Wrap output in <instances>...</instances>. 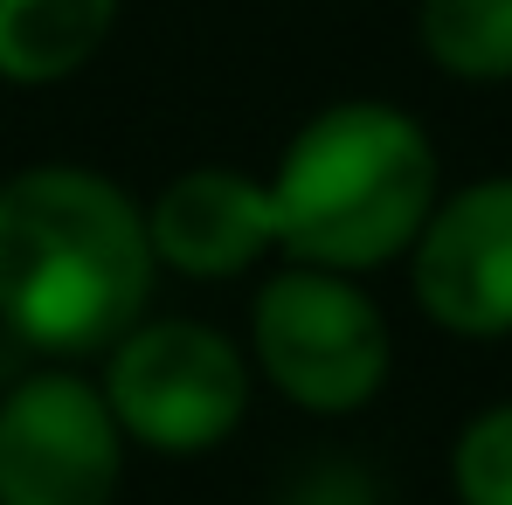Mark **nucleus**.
<instances>
[{"instance_id":"5","label":"nucleus","mask_w":512,"mask_h":505,"mask_svg":"<svg viewBox=\"0 0 512 505\" xmlns=\"http://www.w3.org/2000/svg\"><path fill=\"white\" fill-rule=\"evenodd\" d=\"M125 429L104 388L35 374L0 402V505H111L125 478Z\"/></svg>"},{"instance_id":"8","label":"nucleus","mask_w":512,"mask_h":505,"mask_svg":"<svg viewBox=\"0 0 512 505\" xmlns=\"http://www.w3.org/2000/svg\"><path fill=\"white\" fill-rule=\"evenodd\" d=\"M118 0H0V77L63 84L104 49Z\"/></svg>"},{"instance_id":"7","label":"nucleus","mask_w":512,"mask_h":505,"mask_svg":"<svg viewBox=\"0 0 512 505\" xmlns=\"http://www.w3.org/2000/svg\"><path fill=\"white\" fill-rule=\"evenodd\" d=\"M153 263H173L180 277H236L263 250H277L270 194L229 167H194L160 187L146 208Z\"/></svg>"},{"instance_id":"6","label":"nucleus","mask_w":512,"mask_h":505,"mask_svg":"<svg viewBox=\"0 0 512 505\" xmlns=\"http://www.w3.org/2000/svg\"><path fill=\"white\" fill-rule=\"evenodd\" d=\"M416 256V305L457 339L512 333V173L471 180L436 201Z\"/></svg>"},{"instance_id":"9","label":"nucleus","mask_w":512,"mask_h":505,"mask_svg":"<svg viewBox=\"0 0 512 505\" xmlns=\"http://www.w3.org/2000/svg\"><path fill=\"white\" fill-rule=\"evenodd\" d=\"M416 28H423L436 70H450L464 84L512 77V0H423Z\"/></svg>"},{"instance_id":"1","label":"nucleus","mask_w":512,"mask_h":505,"mask_svg":"<svg viewBox=\"0 0 512 505\" xmlns=\"http://www.w3.org/2000/svg\"><path fill=\"white\" fill-rule=\"evenodd\" d=\"M146 208L90 167L0 180V319L28 346L90 353L139 326L153 291Z\"/></svg>"},{"instance_id":"4","label":"nucleus","mask_w":512,"mask_h":505,"mask_svg":"<svg viewBox=\"0 0 512 505\" xmlns=\"http://www.w3.org/2000/svg\"><path fill=\"white\" fill-rule=\"evenodd\" d=\"M104 402L132 443L201 457L250 409V360L201 319H153L111 339Z\"/></svg>"},{"instance_id":"10","label":"nucleus","mask_w":512,"mask_h":505,"mask_svg":"<svg viewBox=\"0 0 512 505\" xmlns=\"http://www.w3.org/2000/svg\"><path fill=\"white\" fill-rule=\"evenodd\" d=\"M450 485L464 505H512V402L464 422L450 450Z\"/></svg>"},{"instance_id":"2","label":"nucleus","mask_w":512,"mask_h":505,"mask_svg":"<svg viewBox=\"0 0 512 505\" xmlns=\"http://www.w3.org/2000/svg\"><path fill=\"white\" fill-rule=\"evenodd\" d=\"M263 194L277 243L298 263L353 277L395 263L423 236L436 208V146L409 111L381 97H346L298 125Z\"/></svg>"},{"instance_id":"3","label":"nucleus","mask_w":512,"mask_h":505,"mask_svg":"<svg viewBox=\"0 0 512 505\" xmlns=\"http://www.w3.org/2000/svg\"><path fill=\"white\" fill-rule=\"evenodd\" d=\"M250 346L263 381L312 416L367 409L395 360L381 305L346 270H319V263H291L256 291Z\"/></svg>"}]
</instances>
